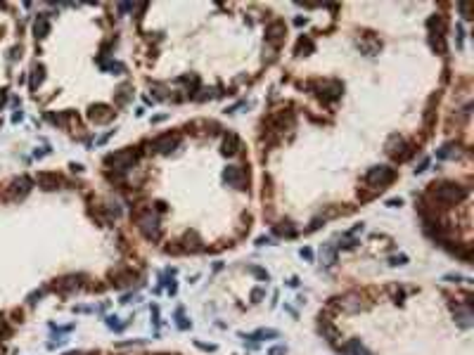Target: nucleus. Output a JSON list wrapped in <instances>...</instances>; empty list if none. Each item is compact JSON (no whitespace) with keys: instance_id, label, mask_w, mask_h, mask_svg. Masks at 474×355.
Returning <instances> with one entry per match:
<instances>
[{"instance_id":"nucleus-9","label":"nucleus","mask_w":474,"mask_h":355,"mask_svg":"<svg viewBox=\"0 0 474 355\" xmlns=\"http://www.w3.org/2000/svg\"><path fill=\"white\" fill-rule=\"evenodd\" d=\"M47 19H45V15H40L38 17V22H36V26H33V33H36V38H45V33H47Z\"/></svg>"},{"instance_id":"nucleus-1","label":"nucleus","mask_w":474,"mask_h":355,"mask_svg":"<svg viewBox=\"0 0 474 355\" xmlns=\"http://www.w3.org/2000/svg\"><path fill=\"white\" fill-rule=\"evenodd\" d=\"M465 190L458 185H434V197L439 201H443V204H455V201H460L462 197H465Z\"/></svg>"},{"instance_id":"nucleus-6","label":"nucleus","mask_w":474,"mask_h":355,"mask_svg":"<svg viewBox=\"0 0 474 355\" xmlns=\"http://www.w3.org/2000/svg\"><path fill=\"white\" fill-rule=\"evenodd\" d=\"M237 149H240L237 135H235V133H228L226 140H223V152H226V154H237Z\"/></svg>"},{"instance_id":"nucleus-10","label":"nucleus","mask_w":474,"mask_h":355,"mask_svg":"<svg viewBox=\"0 0 474 355\" xmlns=\"http://www.w3.org/2000/svg\"><path fill=\"white\" fill-rule=\"evenodd\" d=\"M3 100H5V95H3V90H0V104H3Z\"/></svg>"},{"instance_id":"nucleus-4","label":"nucleus","mask_w":474,"mask_h":355,"mask_svg":"<svg viewBox=\"0 0 474 355\" xmlns=\"http://www.w3.org/2000/svg\"><path fill=\"white\" fill-rule=\"evenodd\" d=\"M285 36V24L282 22H273L268 29H266V40H271L273 45H278Z\"/></svg>"},{"instance_id":"nucleus-8","label":"nucleus","mask_w":474,"mask_h":355,"mask_svg":"<svg viewBox=\"0 0 474 355\" xmlns=\"http://www.w3.org/2000/svg\"><path fill=\"white\" fill-rule=\"evenodd\" d=\"M38 183L45 187V190H55V187L60 185V178L52 175V173H40V175H38Z\"/></svg>"},{"instance_id":"nucleus-5","label":"nucleus","mask_w":474,"mask_h":355,"mask_svg":"<svg viewBox=\"0 0 474 355\" xmlns=\"http://www.w3.org/2000/svg\"><path fill=\"white\" fill-rule=\"evenodd\" d=\"M112 111H109V107H104V104H97V107L90 109V119H93L95 124H104V121H109L112 119Z\"/></svg>"},{"instance_id":"nucleus-3","label":"nucleus","mask_w":474,"mask_h":355,"mask_svg":"<svg viewBox=\"0 0 474 355\" xmlns=\"http://www.w3.org/2000/svg\"><path fill=\"white\" fill-rule=\"evenodd\" d=\"M133 161H135V152H119V154H109L107 156V163H114L119 170L128 168Z\"/></svg>"},{"instance_id":"nucleus-2","label":"nucleus","mask_w":474,"mask_h":355,"mask_svg":"<svg viewBox=\"0 0 474 355\" xmlns=\"http://www.w3.org/2000/svg\"><path fill=\"white\" fill-rule=\"evenodd\" d=\"M396 178V173L391 168H387V166H377V168H373L370 173L365 175V183L367 185H373V187H384V185H389L391 180Z\"/></svg>"},{"instance_id":"nucleus-7","label":"nucleus","mask_w":474,"mask_h":355,"mask_svg":"<svg viewBox=\"0 0 474 355\" xmlns=\"http://www.w3.org/2000/svg\"><path fill=\"white\" fill-rule=\"evenodd\" d=\"M176 142H178V138L164 135V138H159V140L154 142V149H156V152H171L173 147H176Z\"/></svg>"}]
</instances>
